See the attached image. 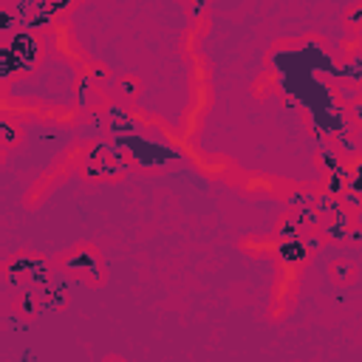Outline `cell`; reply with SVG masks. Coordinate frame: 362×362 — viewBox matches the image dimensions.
I'll list each match as a JSON object with an SVG mask.
<instances>
[{"instance_id": "30bf717a", "label": "cell", "mask_w": 362, "mask_h": 362, "mask_svg": "<svg viewBox=\"0 0 362 362\" xmlns=\"http://www.w3.org/2000/svg\"><path fill=\"white\" fill-rule=\"evenodd\" d=\"M107 130H110V136H119V139H130V136H136L139 133V124H136V119L130 116V113H122V116H116V119H107Z\"/></svg>"}, {"instance_id": "83f0119b", "label": "cell", "mask_w": 362, "mask_h": 362, "mask_svg": "<svg viewBox=\"0 0 362 362\" xmlns=\"http://www.w3.org/2000/svg\"><path fill=\"white\" fill-rule=\"evenodd\" d=\"M0 116H3V113H0Z\"/></svg>"}, {"instance_id": "7a4b0ae2", "label": "cell", "mask_w": 362, "mask_h": 362, "mask_svg": "<svg viewBox=\"0 0 362 362\" xmlns=\"http://www.w3.org/2000/svg\"><path fill=\"white\" fill-rule=\"evenodd\" d=\"M59 269H62L65 274L85 277V280H90V283H102V280H105V263H102L96 246H90V243H82V246L68 249V252L59 257Z\"/></svg>"}, {"instance_id": "ba28073f", "label": "cell", "mask_w": 362, "mask_h": 362, "mask_svg": "<svg viewBox=\"0 0 362 362\" xmlns=\"http://www.w3.org/2000/svg\"><path fill=\"white\" fill-rule=\"evenodd\" d=\"M42 291V308H54V311H62L65 305H68V286L59 280V277H54L45 288H40Z\"/></svg>"}, {"instance_id": "4316f807", "label": "cell", "mask_w": 362, "mask_h": 362, "mask_svg": "<svg viewBox=\"0 0 362 362\" xmlns=\"http://www.w3.org/2000/svg\"><path fill=\"white\" fill-rule=\"evenodd\" d=\"M0 161H3V147H0Z\"/></svg>"}, {"instance_id": "5bb4252c", "label": "cell", "mask_w": 362, "mask_h": 362, "mask_svg": "<svg viewBox=\"0 0 362 362\" xmlns=\"http://www.w3.org/2000/svg\"><path fill=\"white\" fill-rule=\"evenodd\" d=\"M294 238H303V226L294 212H286L277 221V240H294Z\"/></svg>"}, {"instance_id": "9c48e42d", "label": "cell", "mask_w": 362, "mask_h": 362, "mask_svg": "<svg viewBox=\"0 0 362 362\" xmlns=\"http://www.w3.org/2000/svg\"><path fill=\"white\" fill-rule=\"evenodd\" d=\"M20 144H23V130H20L11 119L0 116V147H3V150H14V147H20Z\"/></svg>"}, {"instance_id": "e0dca14e", "label": "cell", "mask_w": 362, "mask_h": 362, "mask_svg": "<svg viewBox=\"0 0 362 362\" xmlns=\"http://www.w3.org/2000/svg\"><path fill=\"white\" fill-rule=\"evenodd\" d=\"M294 215H297V221H300V226H303V235H308V232H317V226L322 223V221H320V215L314 212V206H303V209H294Z\"/></svg>"}, {"instance_id": "603a6c76", "label": "cell", "mask_w": 362, "mask_h": 362, "mask_svg": "<svg viewBox=\"0 0 362 362\" xmlns=\"http://www.w3.org/2000/svg\"><path fill=\"white\" fill-rule=\"evenodd\" d=\"M359 17H362V3H354V6L345 11V20H348L351 25H356V23H359Z\"/></svg>"}, {"instance_id": "ac0fdd59", "label": "cell", "mask_w": 362, "mask_h": 362, "mask_svg": "<svg viewBox=\"0 0 362 362\" xmlns=\"http://www.w3.org/2000/svg\"><path fill=\"white\" fill-rule=\"evenodd\" d=\"M17 74H20V71H17V62H14L11 51H8L6 45H0V85L8 82V79L17 76Z\"/></svg>"}, {"instance_id": "9a60e30c", "label": "cell", "mask_w": 362, "mask_h": 362, "mask_svg": "<svg viewBox=\"0 0 362 362\" xmlns=\"http://www.w3.org/2000/svg\"><path fill=\"white\" fill-rule=\"evenodd\" d=\"M345 189H348V181H345V167H339V170H334V173H328V175H325V181H322V192H328V195L339 198Z\"/></svg>"}, {"instance_id": "52a82bcc", "label": "cell", "mask_w": 362, "mask_h": 362, "mask_svg": "<svg viewBox=\"0 0 362 362\" xmlns=\"http://www.w3.org/2000/svg\"><path fill=\"white\" fill-rule=\"evenodd\" d=\"M351 226H354V215L348 209H339L331 218H325V223L320 226V238L322 240H331V243H342V238L348 235Z\"/></svg>"}, {"instance_id": "cb8c5ba5", "label": "cell", "mask_w": 362, "mask_h": 362, "mask_svg": "<svg viewBox=\"0 0 362 362\" xmlns=\"http://www.w3.org/2000/svg\"><path fill=\"white\" fill-rule=\"evenodd\" d=\"M85 76H88V79H99V82H105V79H107V71H105L102 65H93V68H88Z\"/></svg>"}, {"instance_id": "6da1fadb", "label": "cell", "mask_w": 362, "mask_h": 362, "mask_svg": "<svg viewBox=\"0 0 362 362\" xmlns=\"http://www.w3.org/2000/svg\"><path fill=\"white\" fill-rule=\"evenodd\" d=\"M133 167L130 153L122 144H107V141H96L88 153V164H85V178L90 181H110L124 175Z\"/></svg>"}, {"instance_id": "7402d4cb", "label": "cell", "mask_w": 362, "mask_h": 362, "mask_svg": "<svg viewBox=\"0 0 362 362\" xmlns=\"http://www.w3.org/2000/svg\"><path fill=\"white\" fill-rule=\"evenodd\" d=\"M359 240H362V229H359V226H356V223H354V226H351V229H348V235H345V238H342V243H348V246H356V243H359Z\"/></svg>"}, {"instance_id": "d6986e66", "label": "cell", "mask_w": 362, "mask_h": 362, "mask_svg": "<svg viewBox=\"0 0 362 362\" xmlns=\"http://www.w3.org/2000/svg\"><path fill=\"white\" fill-rule=\"evenodd\" d=\"M317 164H320V170H322L325 175L342 167V161H339V156H337V153H334L331 147H322V150L317 153Z\"/></svg>"}, {"instance_id": "44dd1931", "label": "cell", "mask_w": 362, "mask_h": 362, "mask_svg": "<svg viewBox=\"0 0 362 362\" xmlns=\"http://www.w3.org/2000/svg\"><path fill=\"white\" fill-rule=\"evenodd\" d=\"M339 206L348 209V212L356 209V206H359V189H345V192L339 195Z\"/></svg>"}, {"instance_id": "d4e9b609", "label": "cell", "mask_w": 362, "mask_h": 362, "mask_svg": "<svg viewBox=\"0 0 362 362\" xmlns=\"http://www.w3.org/2000/svg\"><path fill=\"white\" fill-rule=\"evenodd\" d=\"M206 11V3H192L189 8H187V14H189V20H195V17H201Z\"/></svg>"}, {"instance_id": "ffe728a7", "label": "cell", "mask_w": 362, "mask_h": 362, "mask_svg": "<svg viewBox=\"0 0 362 362\" xmlns=\"http://www.w3.org/2000/svg\"><path fill=\"white\" fill-rule=\"evenodd\" d=\"M311 201H314V192H291L286 198V204L291 206V212L294 209H303V206H311Z\"/></svg>"}, {"instance_id": "8fae6325", "label": "cell", "mask_w": 362, "mask_h": 362, "mask_svg": "<svg viewBox=\"0 0 362 362\" xmlns=\"http://www.w3.org/2000/svg\"><path fill=\"white\" fill-rule=\"evenodd\" d=\"M328 269H331V280H334V283H339V286H345V283H354V280H356V263H354V260L339 257V260H334Z\"/></svg>"}, {"instance_id": "277c9868", "label": "cell", "mask_w": 362, "mask_h": 362, "mask_svg": "<svg viewBox=\"0 0 362 362\" xmlns=\"http://www.w3.org/2000/svg\"><path fill=\"white\" fill-rule=\"evenodd\" d=\"M274 257H277V263L286 266V269H300L311 255H308V249L303 246V238H294V240H277Z\"/></svg>"}, {"instance_id": "8992f818", "label": "cell", "mask_w": 362, "mask_h": 362, "mask_svg": "<svg viewBox=\"0 0 362 362\" xmlns=\"http://www.w3.org/2000/svg\"><path fill=\"white\" fill-rule=\"evenodd\" d=\"M14 311H17V317H23V320H37L40 311H42V291L34 288V286H23V288H17Z\"/></svg>"}, {"instance_id": "484cf974", "label": "cell", "mask_w": 362, "mask_h": 362, "mask_svg": "<svg viewBox=\"0 0 362 362\" xmlns=\"http://www.w3.org/2000/svg\"><path fill=\"white\" fill-rule=\"evenodd\" d=\"M122 113H127L122 105H107V107H105V116H107V119H116V116H122Z\"/></svg>"}, {"instance_id": "4fadbf2b", "label": "cell", "mask_w": 362, "mask_h": 362, "mask_svg": "<svg viewBox=\"0 0 362 362\" xmlns=\"http://www.w3.org/2000/svg\"><path fill=\"white\" fill-rule=\"evenodd\" d=\"M311 206H314V212L320 215V221H325V218H331L334 212L342 209V206H339V198H334V195H328V192H322V189L314 195Z\"/></svg>"}, {"instance_id": "3957f363", "label": "cell", "mask_w": 362, "mask_h": 362, "mask_svg": "<svg viewBox=\"0 0 362 362\" xmlns=\"http://www.w3.org/2000/svg\"><path fill=\"white\" fill-rule=\"evenodd\" d=\"M3 45L11 51V57H14L20 74L34 71L37 62H40V57H42V40H40L37 34H31V31H23V28H17Z\"/></svg>"}, {"instance_id": "5b68a950", "label": "cell", "mask_w": 362, "mask_h": 362, "mask_svg": "<svg viewBox=\"0 0 362 362\" xmlns=\"http://www.w3.org/2000/svg\"><path fill=\"white\" fill-rule=\"evenodd\" d=\"M34 257H37L34 252H17V255H11L6 260V266H3V280L8 286H14V288H23L25 286V274H28Z\"/></svg>"}, {"instance_id": "2e32d148", "label": "cell", "mask_w": 362, "mask_h": 362, "mask_svg": "<svg viewBox=\"0 0 362 362\" xmlns=\"http://www.w3.org/2000/svg\"><path fill=\"white\" fill-rule=\"evenodd\" d=\"M20 28V20H17V14L11 11V6H6V3H0V45H3V40H8L14 31Z\"/></svg>"}, {"instance_id": "7c38bea8", "label": "cell", "mask_w": 362, "mask_h": 362, "mask_svg": "<svg viewBox=\"0 0 362 362\" xmlns=\"http://www.w3.org/2000/svg\"><path fill=\"white\" fill-rule=\"evenodd\" d=\"M113 88H116V93H119L122 99H139V96H141V79H139V76H133V74L116 76Z\"/></svg>"}]
</instances>
